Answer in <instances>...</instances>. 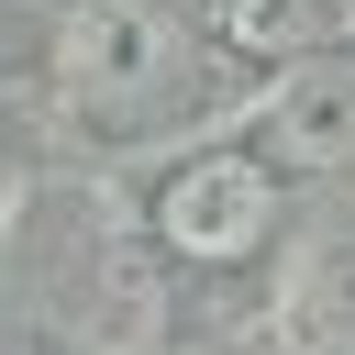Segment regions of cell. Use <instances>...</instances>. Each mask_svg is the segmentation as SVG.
I'll return each instance as SVG.
<instances>
[{
    "label": "cell",
    "mask_w": 355,
    "mask_h": 355,
    "mask_svg": "<svg viewBox=\"0 0 355 355\" xmlns=\"http://www.w3.org/2000/svg\"><path fill=\"white\" fill-rule=\"evenodd\" d=\"M255 222H266V178L233 166V155H211V166H189V178L166 189V244H178V255H233Z\"/></svg>",
    "instance_id": "6da1fadb"
},
{
    "label": "cell",
    "mask_w": 355,
    "mask_h": 355,
    "mask_svg": "<svg viewBox=\"0 0 355 355\" xmlns=\"http://www.w3.org/2000/svg\"><path fill=\"white\" fill-rule=\"evenodd\" d=\"M344 133H355V78H311V89L288 100V122H277V144H288L300 166H311V155H333Z\"/></svg>",
    "instance_id": "7a4b0ae2"
},
{
    "label": "cell",
    "mask_w": 355,
    "mask_h": 355,
    "mask_svg": "<svg viewBox=\"0 0 355 355\" xmlns=\"http://www.w3.org/2000/svg\"><path fill=\"white\" fill-rule=\"evenodd\" d=\"M222 33L233 44H300L311 33V0H222Z\"/></svg>",
    "instance_id": "277c9868"
},
{
    "label": "cell",
    "mask_w": 355,
    "mask_h": 355,
    "mask_svg": "<svg viewBox=\"0 0 355 355\" xmlns=\"http://www.w3.org/2000/svg\"><path fill=\"white\" fill-rule=\"evenodd\" d=\"M144 44H155V22L144 11H100V22H78V67H144Z\"/></svg>",
    "instance_id": "3957f363"
}]
</instances>
